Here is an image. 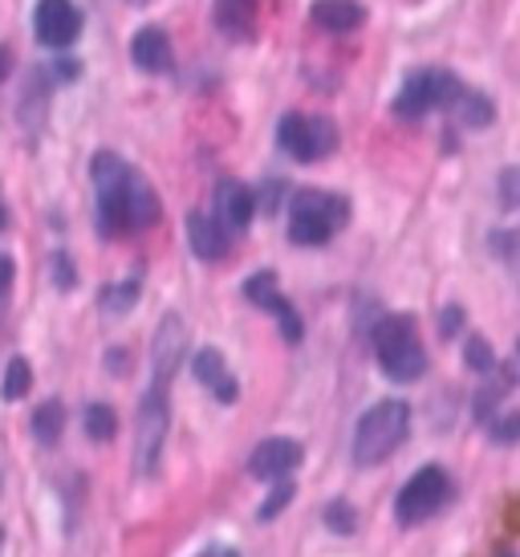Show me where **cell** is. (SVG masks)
Returning <instances> with one entry per match:
<instances>
[{
    "label": "cell",
    "instance_id": "1",
    "mask_svg": "<svg viewBox=\"0 0 520 557\" xmlns=\"http://www.w3.org/2000/svg\"><path fill=\"white\" fill-rule=\"evenodd\" d=\"M90 175L94 200H98L94 203V220H98V233L107 240L143 233L163 216V203L154 196V187L147 184V175L123 163L114 151H98L90 159Z\"/></svg>",
    "mask_w": 520,
    "mask_h": 557
},
{
    "label": "cell",
    "instance_id": "2",
    "mask_svg": "<svg viewBox=\"0 0 520 557\" xmlns=\"http://www.w3.org/2000/svg\"><path fill=\"white\" fill-rule=\"evenodd\" d=\"M411 432V407L403 399H383L374 403L367 416L354 428V465L374 468L391 460V451L403 448V440Z\"/></svg>",
    "mask_w": 520,
    "mask_h": 557
},
{
    "label": "cell",
    "instance_id": "3",
    "mask_svg": "<svg viewBox=\"0 0 520 557\" xmlns=\"http://www.w3.org/2000/svg\"><path fill=\"white\" fill-rule=\"evenodd\" d=\"M374 355H379L383 374L395 379V383H414L428 371V350L419 342L411 313H386V318H379V325H374Z\"/></svg>",
    "mask_w": 520,
    "mask_h": 557
},
{
    "label": "cell",
    "instance_id": "4",
    "mask_svg": "<svg viewBox=\"0 0 520 557\" xmlns=\"http://www.w3.org/2000/svg\"><path fill=\"white\" fill-rule=\"evenodd\" d=\"M350 220V203L337 191H322V187H301L293 191V216H289V240L293 245H325L337 228H346Z\"/></svg>",
    "mask_w": 520,
    "mask_h": 557
},
{
    "label": "cell",
    "instance_id": "5",
    "mask_svg": "<svg viewBox=\"0 0 520 557\" xmlns=\"http://www.w3.org/2000/svg\"><path fill=\"white\" fill-rule=\"evenodd\" d=\"M451 493H456V484H451V476H447L444 468L439 465L419 468V472L403 484V493H398V500H395L398 525L414 529V525H423V521H431V517L451 500Z\"/></svg>",
    "mask_w": 520,
    "mask_h": 557
},
{
    "label": "cell",
    "instance_id": "6",
    "mask_svg": "<svg viewBox=\"0 0 520 557\" xmlns=\"http://www.w3.org/2000/svg\"><path fill=\"white\" fill-rule=\"evenodd\" d=\"M463 86L456 74L447 70H414L411 78L403 82V90L395 94V114L398 119H423L439 107H456Z\"/></svg>",
    "mask_w": 520,
    "mask_h": 557
},
{
    "label": "cell",
    "instance_id": "7",
    "mask_svg": "<svg viewBox=\"0 0 520 557\" xmlns=\"http://www.w3.org/2000/svg\"><path fill=\"white\" fill-rule=\"evenodd\" d=\"M168 423H171V403L168 387H147L143 403H138V472L143 476H154L159 472V460H163V444H168Z\"/></svg>",
    "mask_w": 520,
    "mask_h": 557
},
{
    "label": "cell",
    "instance_id": "8",
    "mask_svg": "<svg viewBox=\"0 0 520 557\" xmlns=\"http://www.w3.org/2000/svg\"><path fill=\"white\" fill-rule=\"evenodd\" d=\"M276 139H281V151L293 156L297 163H318V159L334 156L337 147V126L318 114V119H306V114H285L281 126H276Z\"/></svg>",
    "mask_w": 520,
    "mask_h": 557
},
{
    "label": "cell",
    "instance_id": "9",
    "mask_svg": "<svg viewBox=\"0 0 520 557\" xmlns=\"http://www.w3.org/2000/svg\"><path fill=\"white\" fill-rule=\"evenodd\" d=\"M82 9L74 0H37L33 9V33L49 49H70L82 37Z\"/></svg>",
    "mask_w": 520,
    "mask_h": 557
},
{
    "label": "cell",
    "instance_id": "10",
    "mask_svg": "<svg viewBox=\"0 0 520 557\" xmlns=\"http://www.w3.org/2000/svg\"><path fill=\"white\" fill-rule=\"evenodd\" d=\"M245 297L252 301V306H260V310L273 313L276 322H281V334H285V342H301L306 325H301L297 310H293L289 301H285V294L276 289V273H273V269H260V273H252V277L245 281Z\"/></svg>",
    "mask_w": 520,
    "mask_h": 557
},
{
    "label": "cell",
    "instance_id": "11",
    "mask_svg": "<svg viewBox=\"0 0 520 557\" xmlns=\"http://www.w3.org/2000/svg\"><path fill=\"white\" fill-rule=\"evenodd\" d=\"M257 191H248L240 180H220L215 184V228L228 236H240L252 224V216H257V200H252Z\"/></svg>",
    "mask_w": 520,
    "mask_h": 557
},
{
    "label": "cell",
    "instance_id": "12",
    "mask_svg": "<svg viewBox=\"0 0 520 557\" xmlns=\"http://www.w3.org/2000/svg\"><path fill=\"white\" fill-rule=\"evenodd\" d=\"M187 350V330H184V318L179 313H163V322L154 330V342H151V367H154V387H171V374L179 367V358Z\"/></svg>",
    "mask_w": 520,
    "mask_h": 557
},
{
    "label": "cell",
    "instance_id": "13",
    "mask_svg": "<svg viewBox=\"0 0 520 557\" xmlns=\"http://www.w3.org/2000/svg\"><path fill=\"white\" fill-rule=\"evenodd\" d=\"M297 465H301V444L297 440H260L257 448H252V456H248V472L257 480H285L297 472Z\"/></svg>",
    "mask_w": 520,
    "mask_h": 557
},
{
    "label": "cell",
    "instance_id": "14",
    "mask_svg": "<svg viewBox=\"0 0 520 557\" xmlns=\"http://www.w3.org/2000/svg\"><path fill=\"white\" fill-rule=\"evenodd\" d=\"M191 374H196V383H203V387L212 391L220 403L240 399V387H236V379L228 374V367H224V355H220L215 346H203V350H196V358H191Z\"/></svg>",
    "mask_w": 520,
    "mask_h": 557
},
{
    "label": "cell",
    "instance_id": "15",
    "mask_svg": "<svg viewBox=\"0 0 520 557\" xmlns=\"http://www.w3.org/2000/svg\"><path fill=\"white\" fill-rule=\"evenodd\" d=\"M131 58H135L138 70H147V74H168L171 65H175V53H171V37L159 25H147V29L135 33V41H131Z\"/></svg>",
    "mask_w": 520,
    "mask_h": 557
},
{
    "label": "cell",
    "instance_id": "16",
    "mask_svg": "<svg viewBox=\"0 0 520 557\" xmlns=\"http://www.w3.org/2000/svg\"><path fill=\"white\" fill-rule=\"evenodd\" d=\"M187 245L196 252L199 261H224V252H228V236L215 228L212 216H203V212H187Z\"/></svg>",
    "mask_w": 520,
    "mask_h": 557
},
{
    "label": "cell",
    "instance_id": "17",
    "mask_svg": "<svg viewBox=\"0 0 520 557\" xmlns=\"http://www.w3.org/2000/svg\"><path fill=\"white\" fill-rule=\"evenodd\" d=\"M313 25H322L330 33H354L362 21H367V9L358 0H313Z\"/></svg>",
    "mask_w": 520,
    "mask_h": 557
},
{
    "label": "cell",
    "instance_id": "18",
    "mask_svg": "<svg viewBox=\"0 0 520 557\" xmlns=\"http://www.w3.org/2000/svg\"><path fill=\"white\" fill-rule=\"evenodd\" d=\"M492 383H484V391L475 395V419L480 423H496V407H500V399H508L512 395V383H517V371H512V362H505V367H492Z\"/></svg>",
    "mask_w": 520,
    "mask_h": 557
},
{
    "label": "cell",
    "instance_id": "19",
    "mask_svg": "<svg viewBox=\"0 0 520 557\" xmlns=\"http://www.w3.org/2000/svg\"><path fill=\"white\" fill-rule=\"evenodd\" d=\"M215 25L228 37L248 41L252 25H257V0H215Z\"/></svg>",
    "mask_w": 520,
    "mask_h": 557
},
{
    "label": "cell",
    "instance_id": "20",
    "mask_svg": "<svg viewBox=\"0 0 520 557\" xmlns=\"http://www.w3.org/2000/svg\"><path fill=\"white\" fill-rule=\"evenodd\" d=\"M29 428H33V440H41V444H58V435H62V428H65V407L58 399H46L37 411H33Z\"/></svg>",
    "mask_w": 520,
    "mask_h": 557
},
{
    "label": "cell",
    "instance_id": "21",
    "mask_svg": "<svg viewBox=\"0 0 520 557\" xmlns=\"http://www.w3.org/2000/svg\"><path fill=\"white\" fill-rule=\"evenodd\" d=\"M86 435L98 440V444H110L119 435V416H114L110 403H90L86 407Z\"/></svg>",
    "mask_w": 520,
    "mask_h": 557
},
{
    "label": "cell",
    "instance_id": "22",
    "mask_svg": "<svg viewBox=\"0 0 520 557\" xmlns=\"http://www.w3.org/2000/svg\"><path fill=\"white\" fill-rule=\"evenodd\" d=\"M459 119L468 126H488L492 119H496V110H492V98H484V94H459Z\"/></svg>",
    "mask_w": 520,
    "mask_h": 557
},
{
    "label": "cell",
    "instance_id": "23",
    "mask_svg": "<svg viewBox=\"0 0 520 557\" xmlns=\"http://www.w3.org/2000/svg\"><path fill=\"white\" fill-rule=\"evenodd\" d=\"M33 387V371L25 358H13L9 371H4V399H25Z\"/></svg>",
    "mask_w": 520,
    "mask_h": 557
},
{
    "label": "cell",
    "instance_id": "24",
    "mask_svg": "<svg viewBox=\"0 0 520 557\" xmlns=\"http://www.w3.org/2000/svg\"><path fill=\"white\" fill-rule=\"evenodd\" d=\"M293 493H297V484H293V476L276 480V484H273V493H269V496H264V500H260V509H257L260 521H273L276 512H281V509H285V505H289V500H293Z\"/></svg>",
    "mask_w": 520,
    "mask_h": 557
},
{
    "label": "cell",
    "instance_id": "25",
    "mask_svg": "<svg viewBox=\"0 0 520 557\" xmlns=\"http://www.w3.org/2000/svg\"><path fill=\"white\" fill-rule=\"evenodd\" d=\"M325 525L334 529V533H342V537H350L354 529H358V512H354V505H346V500H330L322 509Z\"/></svg>",
    "mask_w": 520,
    "mask_h": 557
},
{
    "label": "cell",
    "instance_id": "26",
    "mask_svg": "<svg viewBox=\"0 0 520 557\" xmlns=\"http://www.w3.org/2000/svg\"><path fill=\"white\" fill-rule=\"evenodd\" d=\"M102 306H107L110 313H126L138 306V281H123V285H110V289H102Z\"/></svg>",
    "mask_w": 520,
    "mask_h": 557
},
{
    "label": "cell",
    "instance_id": "27",
    "mask_svg": "<svg viewBox=\"0 0 520 557\" xmlns=\"http://www.w3.org/2000/svg\"><path fill=\"white\" fill-rule=\"evenodd\" d=\"M463 358H468V367L480 374H488L492 367H496V350H492V342L488 338H468V346H463Z\"/></svg>",
    "mask_w": 520,
    "mask_h": 557
},
{
    "label": "cell",
    "instance_id": "28",
    "mask_svg": "<svg viewBox=\"0 0 520 557\" xmlns=\"http://www.w3.org/2000/svg\"><path fill=\"white\" fill-rule=\"evenodd\" d=\"M53 281H58V289H74L77 285L74 261H70L65 252H53Z\"/></svg>",
    "mask_w": 520,
    "mask_h": 557
},
{
    "label": "cell",
    "instance_id": "29",
    "mask_svg": "<svg viewBox=\"0 0 520 557\" xmlns=\"http://www.w3.org/2000/svg\"><path fill=\"white\" fill-rule=\"evenodd\" d=\"M500 208L505 212L517 208V168H505V175H500Z\"/></svg>",
    "mask_w": 520,
    "mask_h": 557
},
{
    "label": "cell",
    "instance_id": "30",
    "mask_svg": "<svg viewBox=\"0 0 520 557\" xmlns=\"http://www.w3.org/2000/svg\"><path fill=\"white\" fill-rule=\"evenodd\" d=\"M459 325H463V310H459V306H447V310L439 313V334H444V338H451Z\"/></svg>",
    "mask_w": 520,
    "mask_h": 557
},
{
    "label": "cell",
    "instance_id": "31",
    "mask_svg": "<svg viewBox=\"0 0 520 557\" xmlns=\"http://www.w3.org/2000/svg\"><path fill=\"white\" fill-rule=\"evenodd\" d=\"M13 277H16V264H13V257H4L0 252V297L13 289Z\"/></svg>",
    "mask_w": 520,
    "mask_h": 557
},
{
    "label": "cell",
    "instance_id": "32",
    "mask_svg": "<svg viewBox=\"0 0 520 557\" xmlns=\"http://www.w3.org/2000/svg\"><path fill=\"white\" fill-rule=\"evenodd\" d=\"M500 419H505V423L496 428V440H500V444H512L520 432V416H500Z\"/></svg>",
    "mask_w": 520,
    "mask_h": 557
},
{
    "label": "cell",
    "instance_id": "33",
    "mask_svg": "<svg viewBox=\"0 0 520 557\" xmlns=\"http://www.w3.org/2000/svg\"><path fill=\"white\" fill-rule=\"evenodd\" d=\"M199 557H240V554H236L232 545H212V549H203Z\"/></svg>",
    "mask_w": 520,
    "mask_h": 557
},
{
    "label": "cell",
    "instance_id": "34",
    "mask_svg": "<svg viewBox=\"0 0 520 557\" xmlns=\"http://www.w3.org/2000/svg\"><path fill=\"white\" fill-rule=\"evenodd\" d=\"M9 70H13V53H9V49H0V82L9 78Z\"/></svg>",
    "mask_w": 520,
    "mask_h": 557
},
{
    "label": "cell",
    "instance_id": "35",
    "mask_svg": "<svg viewBox=\"0 0 520 557\" xmlns=\"http://www.w3.org/2000/svg\"><path fill=\"white\" fill-rule=\"evenodd\" d=\"M0 318H4V297H0Z\"/></svg>",
    "mask_w": 520,
    "mask_h": 557
},
{
    "label": "cell",
    "instance_id": "36",
    "mask_svg": "<svg viewBox=\"0 0 520 557\" xmlns=\"http://www.w3.org/2000/svg\"><path fill=\"white\" fill-rule=\"evenodd\" d=\"M0 545H4V529H0Z\"/></svg>",
    "mask_w": 520,
    "mask_h": 557
}]
</instances>
